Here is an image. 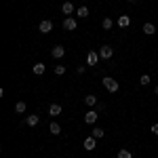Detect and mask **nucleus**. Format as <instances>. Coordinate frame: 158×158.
Segmentation results:
<instances>
[{
    "label": "nucleus",
    "mask_w": 158,
    "mask_h": 158,
    "mask_svg": "<svg viewBox=\"0 0 158 158\" xmlns=\"http://www.w3.org/2000/svg\"><path fill=\"white\" fill-rule=\"evenodd\" d=\"M143 34H148V36L156 34V25H154V23H146V25H143Z\"/></svg>",
    "instance_id": "obj_12"
},
{
    "label": "nucleus",
    "mask_w": 158,
    "mask_h": 158,
    "mask_svg": "<svg viewBox=\"0 0 158 158\" xmlns=\"http://www.w3.org/2000/svg\"><path fill=\"white\" fill-rule=\"evenodd\" d=\"M103 86L108 89L110 93H116V91L120 89V85H118V80H114L112 76H106V78H103Z\"/></svg>",
    "instance_id": "obj_1"
},
{
    "label": "nucleus",
    "mask_w": 158,
    "mask_h": 158,
    "mask_svg": "<svg viewBox=\"0 0 158 158\" xmlns=\"http://www.w3.org/2000/svg\"><path fill=\"white\" fill-rule=\"evenodd\" d=\"M101 27H103V30H112V27H114V21H112L110 17H106V19L101 21Z\"/></svg>",
    "instance_id": "obj_17"
},
{
    "label": "nucleus",
    "mask_w": 158,
    "mask_h": 158,
    "mask_svg": "<svg viewBox=\"0 0 158 158\" xmlns=\"http://www.w3.org/2000/svg\"><path fill=\"white\" fill-rule=\"evenodd\" d=\"M76 72H78V74H85L86 72V65H78V68H76Z\"/></svg>",
    "instance_id": "obj_24"
},
{
    "label": "nucleus",
    "mask_w": 158,
    "mask_h": 158,
    "mask_svg": "<svg viewBox=\"0 0 158 158\" xmlns=\"http://www.w3.org/2000/svg\"><path fill=\"white\" fill-rule=\"evenodd\" d=\"M15 112H17V114H23V112H25V103H23V101H17V106H15Z\"/></svg>",
    "instance_id": "obj_22"
},
{
    "label": "nucleus",
    "mask_w": 158,
    "mask_h": 158,
    "mask_svg": "<svg viewBox=\"0 0 158 158\" xmlns=\"http://www.w3.org/2000/svg\"><path fill=\"white\" fill-rule=\"evenodd\" d=\"M49 114H51V116H59V114H61V106H59V103H53V106L49 108Z\"/></svg>",
    "instance_id": "obj_14"
},
{
    "label": "nucleus",
    "mask_w": 158,
    "mask_h": 158,
    "mask_svg": "<svg viewBox=\"0 0 158 158\" xmlns=\"http://www.w3.org/2000/svg\"><path fill=\"white\" fill-rule=\"evenodd\" d=\"M47 72V65L44 63H34V74L36 76H40V74H44Z\"/></svg>",
    "instance_id": "obj_13"
},
{
    "label": "nucleus",
    "mask_w": 158,
    "mask_h": 158,
    "mask_svg": "<svg viewBox=\"0 0 158 158\" xmlns=\"http://www.w3.org/2000/svg\"><path fill=\"white\" fill-rule=\"evenodd\" d=\"M76 15H78L80 19H85V17H89V9H86V6H80V9L76 11Z\"/></svg>",
    "instance_id": "obj_20"
},
{
    "label": "nucleus",
    "mask_w": 158,
    "mask_h": 158,
    "mask_svg": "<svg viewBox=\"0 0 158 158\" xmlns=\"http://www.w3.org/2000/svg\"><path fill=\"white\" fill-rule=\"evenodd\" d=\"M152 133L158 135V122H156V124H152Z\"/></svg>",
    "instance_id": "obj_25"
},
{
    "label": "nucleus",
    "mask_w": 158,
    "mask_h": 158,
    "mask_svg": "<svg viewBox=\"0 0 158 158\" xmlns=\"http://www.w3.org/2000/svg\"><path fill=\"white\" fill-rule=\"evenodd\" d=\"M91 135H93V137H95V139H101V137H103V135H106V131H103V129H97V127H95V129H93V131H91Z\"/></svg>",
    "instance_id": "obj_18"
},
{
    "label": "nucleus",
    "mask_w": 158,
    "mask_h": 158,
    "mask_svg": "<svg viewBox=\"0 0 158 158\" xmlns=\"http://www.w3.org/2000/svg\"><path fill=\"white\" fill-rule=\"evenodd\" d=\"M82 148H85L86 152H91V150H95V148H97V139H95L93 135H91V137H86L85 141H82Z\"/></svg>",
    "instance_id": "obj_4"
},
{
    "label": "nucleus",
    "mask_w": 158,
    "mask_h": 158,
    "mask_svg": "<svg viewBox=\"0 0 158 158\" xmlns=\"http://www.w3.org/2000/svg\"><path fill=\"white\" fill-rule=\"evenodd\" d=\"M38 122H40V116H38V114H30V116L25 118V124H27V127H36Z\"/></svg>",
    "instance_id": "obj_8"
},
{
    "label": "nucleus",
    "mask_w": 158,
    "mask_h": 158,
    "mask_svg": "<svg viewBox=\"0 0 158 158\" xmlns=\"http://www.w3.org/2000/svg\"><path fill=\"white\" fill-rule=\"evenodd\" d=\"M129 2H135V0H129Z\"/></svg>",
    "instance_id": "obj_26"
},
{
    "label": "nucleus",
    "mask_w": 158,
    "mask_h": 158,
    "mask_svg": "<svg viewBox=\"0 0 158 158\" xmlns=\"http://www.w3.org/2000/svg\"><path fill=\"white\" fill-rule=\"evenodd\" d=\"M85 103H86V106H95V103H97V95H86Z\"/></svg>",
    "instance_id": "obj_19"
},
{
    "label": "nucleus",
    "mask_w": 158,
    "mask_h": 158,
    "mask_svg": "<svg viewBox=\"0 0 158 158\" xmlns=\"http://www.w3.org/2000/svg\"><path fill=\"white\" fill-rule=\"evenodd\" d=\"M55 74H57V76H61V74H65V65H55Z\"/></svg>",
    "instance_id": "obj_23"
},
{
    "label": "nucleus",
    "mask_w": 158,
    "mask_h": 158,
    "mask_svg": "<svg viewBox=\"0 0 158 158\" xmlns=\"http://www.w3.org/2000/svg\"><path fill=\"white\" fill-rule=\"evenodd\" d=\"M118 25H120V27H129V25H131V17H129V15H120V17H118Z\"/></svg>",
    "instance_id": "obj_10"
},
{
    "label": "nucleus",
    "mask_w": 158,
    "mask_h": 158,
    "mask_svg": "<svg viewBox=\"0 0 158 158\" xmlns=\"http://www.w3.org/2000/svg\"><path fill=\"white\" fill-rule=\"evenodd\" d=\"M150 82H152V78H150L148 74H143V76L139 78V85H141V86H148V85H150Z\"/></svg>",
    "instance_id": "obj_21"
},
{
    "label": "nucleus",
    "mask_w": 158,
    "mask_h": 158,
    "mask_svg": "<svg viewBox=\"0 0 158 158\" xmlns=\"http://www.w3.org/2000/svg\"><path fill=\"white\" fill-rule=\"evenodd\" d=\"M51 55H53L55 59H61V57L65 55V49H63L61 44H57V47H53V51H51Z\"/></svg>",
    "instance_id": "obj_6"
},
{
    "label": "nucleus",
    "mask_w": 158,
    "mask_h": 158,
    "mask_svg": "<svg viewBox=\"0 0 158 158\" xmlns=\"http://www.w3.org/2000/svg\"><path fill=\"white\" fill-rule=\"evenodd\" d=\"M76 19H72V17H68L65 21H63V30H68V32H72V30H76Z\"/></svg>",
    "instance_id": "obj_7"
},
{
    "label": "nucleus",
    "mask_w": 158,
    "mask_h": 158,
    "mask_svg": "<svg viewBox=\"0 0 158 158\" xmlns=\"http://www.w3.org/2000/svg\"><path fill=\"white\" fill-rule=\"evenodd\" d=\"M38 32H40V34H49V32H53V21H51V19L40 21V25H38Z\"/></svg>",
    "instance_id": "obj_2"
},
{
    "label": "nucleus",
    "mask_w": 158,
    "mask_h": 158,
    "mask_svg": "<svg viewBox=\"0 0 158 158\" xmlns=\"http://www.w3.org/2000/svg\"><path fill=\"white\" fill-rule=\"evenodd\" d=\"M49 131H51L53 135H59V133H61V127L57 124V122H51V124H49Z\"/></svg>",
    "instance_id": "obj_15"
},
{
    "label": "nucleus",
    "mask_w": 158,
    "mask_h": 158,
    "mask_svg": "<svg viewBox=\"0 0 158 158\" xmlns=\"http://www.w3.org/2000/svg\"><path fill=\"white\" fill-rule=\"evenodd\" d=\"M114 55V47H110V44H103L101 49H99V57L101 59H110Z\"/></svg>",
    "instance_id": "obj_3"
},
{
    "label": "nucleus",
    "mask_w": 158,
    "mask_h": 158,
    "mask_svg": "<svg viewBox=\"0 0 158 158\" xmlns=\"http://www.w3.org/2000/svg\"><path fill=\"white\" fill-rule=\"evenodd\" d=\"M97 112H95V110H89V112H86L85 114V122L86 124H95V122H97Z\"/></svg>",
    "instance_id": "obj_5"
},
{
    "label": "nucleus",
    "mask_w": 158,
    "mask_h": 158,
    "mask_svg": "<svg viewBox=\"0 0 158 158\" xmlns=\"http://www.w3.org/2000/svg\"><path fill=\"white\" fill-rule=\"evenodd\" d=\"M61 13H63V15H72V13H74V4H72V2H63Z\"/></svg>",
    "instance_id": "obj_11"
},
{
    "label": "nucleus",
    "mask_w": 158,
    "mask_h": 158,
    "mask_svg": "<svg viewBox=\"0 0 158 158\" xmlns=\"http://www.w3.org/2000/svg\"><path fill=\"white\" fill-rule=\"evenodd\" d=\"M86 63H89V65H97V51H89Z\"/></svg>",
    "instance_id": "obj_9"
},
{
    "label": "nucleus",
    "mask_w": 158,
    "mask_h": 158,
    "mask_svg": "<svg viewBox=\"0 0 158 158\" xmlns=\"http://www.w3.org/2000/svg\"><path fill=\"white\" fill-rule=\"evenodd\" d=\"M118 158H133V152L127 150V148H122L120 152H118Z\"/></svg>",
    "instance_id": "obj_16"
}]
</instances>
